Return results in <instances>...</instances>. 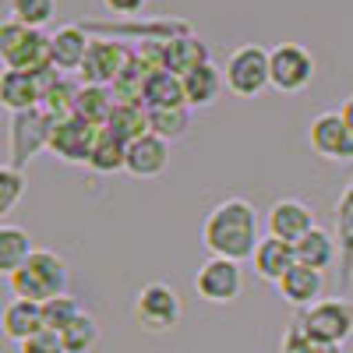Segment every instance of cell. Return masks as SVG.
<instances>
[{
    "instance_id": "ffe728a7",
    "label": "cell",
    "mask_w": 353,
    "mask_h": 353,
    "mask_svg": "<svg viewBox=\"0 0 353 353\" xmlns=\"http://www.w3.org/2000/svg\"><path fill=\"white\" fill-rule=\"evenodd\" d=\"M181 85H184V103H188L191 110H201V106L219 103L223 88H226V78H223V71L209 61V64L188 71V74L181 78Z\"/></svg>"
},
{
    "instance_id": "3957f363",
    "label": "cell",
    "mask_w": 353,
    "mask_h": 353,
    "mask_svg": "<svg viewBox=\"0 0 353 353\" xmlns=\"http://www.w3.org/2000/svg\"><path fill=\"white\" fill-rule=\"evenodd\" d=\"M0 64L4 71H28L39 74L50 64V36L39 28H28L18 21H0Z\"/></svg>"
},
{
    "instance_id": "d6986e66",
    "label": "cell",
    "mask_w": 353,
    "mask_h": 353,
    "mask_svg": "<svg viewBox=\"0 0 353 353\" xmlns=\"http://www.w3.org/2000/svg\"><path fill=\"white\" fill-rule=\"evenodd\" d=\"M0 332H4V339L11 343H25L28 336L43 332V304H32V301H8L4 311H0Z\"/></svg>"
},
{
    "instance_id": "5b68a950",
    "label": "cell",
    "mask_w": 353,
    "mask_h": 353,
    "mask_svg": "<svg viewBox=\"0 0 353 353\" xmlns=\"http://www.w3.org/2000/svg\"><path fill=\"white\" fill-rule=\"evenodd\" d=\"M226 88L241 99H254L269 88V50L258 46V43H244L226 57V68H223Z\"/></svg>"
},
{
    "instance_id": "f546056e",
    "label": "cell",
    "mask_w": 353,
    "mask_h": 353,
    "mask_svg": "<svg viewBox=\"0 0 353 353\" xmlns=\"http://www.w3.org/2000/svg\"><path fill=\"white\" fill-rule=\"evenodd\" d=\"M124 156H128V145L117 141L106 131H99V138L92 145V156H88V170H96V173H117V170H124Z\"/></svg>"
},
{
    "instance_id": "5bb4252c",
    "label": "cell",
    "mask_w": 353,
    "mask_h": 353,
    "mask_svg": "<svg viewBox=\"0 0 353 353\" xmlns=\"http://www.w3.org/2000/svg\"><path fill=\"white\" fill-rule=\"evenodd\" d=\"M265 226H269V237H279L286 244H297L304 233H311L318 223H314V212L307 209L304 201L279 198L269 209V216H265Z\"/></svg>"
},
{
    "instance_id": "d4e9b609",
    "label": "cell",
    "mask_w": 353,
    "mask_h": 353,
    "mask_svg": "<svg viewBox=\"0 0 353 353\" xmlns=\"http://www.w3.org/2000/svg\"><path fill=\"white\" fill-rule=\"evenodd\" d=\"M32 251H36V248H32V237H28L25 226L0 223V276L11 279Z\"/></svg>"
},
{
    "instance_id": "484cf974",
    "label": "cell",
    "mask_w": 353,
    "mask_h": 353,
    "mask_svg": "<svg viewBox=\"0 0 353 353\" xmlns=\"http://www.w3.org/2000/svg\"><path fill=\"white\" fill-rule=\"evenodd\" d=\"M113 106H117V99H113L110 88H103V85H78V96H74V117H81L85 124H92V128H106Z\"/></svg>"
},
{
    "instance_id": "cb8c5ba5",
    "label": "cell",
    "mask_w": 353,
    "mask_h": 353,
    "mask_svg": "<svg viewBox=\"0 0 353 353\" xmlns=\"http://www.w3.org/2000/svg\"><path fill=\"white\" fill-rule=\"evenodd\" d=\"M103 131H106V134H113L117 141L131 145L134 138L149 134V110H145L141 103H117Z\"/></svg>"
},
{
    "instance_id": "1f68e13d",
    "label": "cell",
    "mask_w": 353,
    "mask_h": 353,
    "mask_svg": "<svg viewBox=\"0 0 353 353\" xmlns=\"http://www.w3.org/2000/svg\"><path fill=\"white\" fill-rule=\"evenodd\" d=\"M81 314V307H78V301L71 297V293H61V297H53V301H46L43 304V329H50V332H57L61 336L71 321Z\"/></svg>"
},
{
    "instance_id": "ba28073f",
    "label": "cell",
    "mask_w": 353,
    "mask_h": 353,
    "mask_svg": "<svg viewBox=\"0 0 353 353\" xmlns=\"http://www.w3.org/2000/svg\"><path fill=\"white\" fill-rule=\"evenodd\" d=\"M61 78L57 68H46L39 74H28V71H0V106H4L11 117L14 113H28V110H39L46 88Z\"/></svg>"
},
{
    "instance_id": "7c38bea8",
    "label": "cell",
    "mask_w": 353,
    "mask_h": 353,
    "mask_svg": "<svg viewBox=\"0 0 353 353\" xmlns=\"http://www.w3.org/2000/svg\"><path fill=\"white\" fill-rule=\"evenodd\" d=\"M307 145L311 152L329 159V163H353V134L346 131L339 110L336 113H318L307 124Z\"/></svg>"
},
{
    "instance_id": "4fadbf2b",
    "label": "cell",
    "mask_w": 353,
    "mask_h": 353,
    "mask_svg": "<svg viewBox=\"0 0 353 353\" xmlns=\"http://www.w3.org/2000/svg\"><path fill=\"white\" fill-rule=\"evenodd\" d=\"M50 117L43 110H28L11 117V166L21 170L39 149H46L50 141Z\"/></svg>"
},
{
    "instance_id": "9c48e42d",
    "label": "cell",
    "mask_w": 353,
    "mask_h": 353,
    "mask_svg": "<svg viewBox=\"0 0 353 353\" xmlns=\"http://www.w3.org/2000/svg\"><path fill=\"white\" fill-rule=\"evenodd\" d=\"M301 332L321 343L343 346L353 336V301H318L314 307L304 311Z\"/></svg>"
},
{
    "instance_id": "9a60e30c",
    "label": "cell",
    "mask_w": 353,
    "mask_h": 353,
    "mask_svg": "<svg viewBox=\"0 0 353 353\" xmlns=\"http://www.w3.org/2000/svg\"><path fill=\"white\" fill-rule=\"evenodd\" d=\"M170 166V141H163L159 134H141L128 145V156H124V170L138 181H152V176L166 173Z\"/></svg>"
},
{
    "instance_id": "7a4b0ae2",
    "label": "cell",
    "mask_w": 353,
    "mask_h": 353,
    "mask_svg": "<svg viewBox=\"0 0 353 353\" xmlns=\"http://www.w3.org/2000/svg\"><path fill=\"white\" fill-rule=\"evenodd\" d=\"M68 279H71V269L68 261L57 254V251H43L36 248L32 254L25 258V265L8 279L11 293L21 301H32V304H46L53 297L68 293Z\"/></svg>"
},
{
    "instance_id": "2e32d148",
    "label": "cell",
    "mask_w": 353,
    "mask_h": 353,
    "mask_svg": "<svg viewBox=\"0 0 353 353\" xmlns=\"http://www.w3.org/2000/svg\"><path fill=\"white\" fill-rule=\"evenodd\" d=\"M88 46H92V36H88L85 25H61L50 36V64L61 71V74L81 71Z\"/></svg>"
},
{
    "instance_id": "4dcf8cb0",
    "label": "cell",
    "mask_w": 353,
    "mask_h": 353,
    "mask_svg": "<svg viewBox=\"0 0 353 353\" xmlns=\"http://www.w3.org/2000/svg\"><path fill=\"white\" fill-rule=\"evenodd\" d=\"M74 96H78V85H71V81L61 74V78L46 88L39 110L50 117V121H64V117H74Z\"/></svg>"
},
{
    "instance_id": "277c9868",
    "label": "cell",
    "mask_w": 353,
    "mask_h": 353,
    "mask_svg": "<svg viewBox=\"0 0 353 353\" xmlns=\"http://www.w3.org/2000/svg\"><path fill=\"white\" fill-rule=\"evenodd\" d=\"M131 314H134V325L141 332L163 336V332L181 325L184 304H181V297H176V290H170L166 283H145L138 290L134 304H131Z\"/></svg>"
},
{
    "instance_id": "d6a6232c",
    "label": "cell",
    "mask_w": 353,
    "mask_h": 353,
    "mask_svg": "<svg viewBox=\"0 0 353 353\" xmlns=\"http://www.w3.org/2000/svg\"><path fill=\"white\" fill-rule=\"evenodd\" d=\"M21 198H25V173L14 166H0V219L14 212Z\"/></svg>"
},
{
    "instance_id": "6da1fadb",
    "label": "cell",
    "mask_w": 353,
    "mask_h": 353,
    "mask_svg": "<svg viewBox=\"0 0 353 353\" xmlns=\"http://www.w3.org/2000/svg\"><path fill=\"white\" fill-rule=\"evenodd\" d=\"M258 209L248 198H223L201 223V248L212 258L244 261L258 248Z\"/></svg>"
},
{
    "instance_id": "44dd1931",
    "label": "cell",
    "mask_w": 353,
    "mask_h": 353,
    "mask_svg": "<svg viewBox=\"0 0 353 353\" xmlns=\"http://www.w3.org/2000/svg\"><path fill=\"white\" fill-rule=\"evenodd\" d=\"M209 61H212V53H209V46H205L198 36H181V39L173 36L163 46V71H170L176 78H184L188 71L209 64Z\"/></svg>"
},
{
    "instance_id": "603a6c76",
    "label": "cell",
    "mask_w": 353,
    "mask_h": 353,
    "mask_svg": "<svg viewBox=\"0 0 353 353\" xmlns=\"http://www.w3.org/2000/svg\"><path fill=\"white\" fill-rule=\"evenodd\" d=\"M293 254H297V265H307V269L325 276V269L336 261V237L329 230L314 226L311 233H304V237L293 244Z\"/></svg>"
},
{
    "instance_id": "e575fe53",
    "label": "cell",
    "mask_w": 353,
    "mask_h": 353,
    "mask_svg": "<svg viewBox=\"0 0 353 353\" xmlns=\"http://www.w3.org/2000/svg\"><path fill=\"white\" fill-rule=\"evenodd\" d=\"M297 353H339V346L332 343H321V339H311L297 329Z\"/></svg>"
},
{
    "instance_id": "4316f807",
    "label": "cell",
    "mask_w": 353,
    "mask_h": 353,
    "mask_svg": "<svg viewBox=\"0 0 353 353\" xmlns=\"http://www.w3.org/2000/svg\"><path fill=\"white\" fill-rule=\"evenodd\" d=\"M99 336H103L99 321L81 311L71 325L61 332V343H64V353H92L99 346Z\"/></svg>"
},
{
    "instance_id": "836d02e7",
    "label": "cell",
    "mask_w": 353,
    "mask_h": 353,
    "mask_svg": "<svg viewBox=\"0 0 353 353\" xmlns=\"http://www.w3.org/2000/svg\"><path fill=\"white\" fill-rule=\"evenodd\" d=\"M18 353H64V343H61V336H57V332L43 329V332H36V336H28V339L18 346Z\"/></svg>"
},
{
    "instance_id": "e0dca14e",
    "label": "cell",
    "mask_w": 353,
    "mask_h": 353,
    "mask_svg": "<svg viewBox=\"0 0 353 353\" xmlns=\"http://www.w3.org/2000/svg\"><path fill=\"white\" fill-rule=\"evenodd\" d=\"M276 290H279V297H283L290 307L307 311V307H314V304L321 301V290H325V276L314 272V269H307V265H293V269L276 283Z\"/></svg>"
},
{
    "instance_id": "f1b7e54d",
    "label": "cell",
    "mask_w": 353,
    "mask_h": 353,
    "mask_svg": "<svg viewBox=\"0 0 353 353\" xmlns=\"http://www.w3.org/2000/svg\"><path fill=\"white\" fill-rule=\"evenodd\" d=\"M8 18L43 32V28L57 18V0H8Z\"/></svg>"
},
{
    "instance_id": "30bf717a",
    "label": "cell",
    "mask_w": 353,
    "mask_h": 353,
    "mask_svg": "<svg viewBox=\"0 0 353 353\" xmlns=\"http://www.w3.org/2000/svg\"><path fill=\"white\" fill-rule=\"evenodd\" d=\"M134 61V50H128L124 43L117 39H92L85 53V64H81V85H103L113 88L117 78L128 71V64Z\"/></svg>"
},
{
    "instance_id": "8d00e7d4",
    "label": "cell",
    "mask_w": 353,
    "mask_h": 353,
    "mask_svg": "<svg viewBox=\"0 0 353 353\" xmlns=\"http://www.w3.org/2000/svg\"><path fill=\"white\" fill-rule=\"evenodd\" d=\"M339 117H343V124H346V131L353 134V92L343 99V106H339Z\"/></svg>"
},
{
    "instance_id": "8fae6325",
    "label": "cell",
    "mask_w": 353,
    "mask_h": 353,
    "mask_svg": "<svg viewBox=\"0 0 353 353\" xmlns=\"http://www.w3.org/2000/svg\"><path fill=\"white\" fill-rule=\"evenodd\" d=\"M99 131L103 128L85 124L81 117H64V121H53L50 124L46 149L61 163H85L88 166V156H92V145H96Z\"/></svg>"
},
{
    "instance_id": "7402d4cb",
    "label": "cell",
    "mask_w": 353,
    "mask_h": 353,
    "mask_svg": "<svg viewBox=\"0 0 353 353\" xmlns=\"http://www.w3.org/2000/svg\"><path fill=\"white\" fill-rule=\"evenodd\" d=\"M141 106L145 110H173V106H188L184 103V85L170 71H149L141 85Z\"/></svg>"
},
{
    "instance_id": "83f0119b",
    "label": "cell",
    "mask_w": 353,
    "mask_h": 353,
    "mask_svg": "<svg viewBox=\"0 0 353 353\" xmlns=\"http://www.w3.org/2000/svg\"><path fill=\"white\" fill-rule=\"evenodd\" d=\"M149 131L163 141L188 138L191 131V106H173V110H149Z\"/></svg>"
},
{
    "instance_id": "d590c367",
    "label": "cell",
    "mask_w": 353,
    "mask_h": 353,
    "mask_svg": "<svg viewBox=\"0 0 353 353\" xmlns=\"http://www.w3.org/2000/svg\"><path fill=\"white\" fill-rule=\"evenodd\" d=\"M149 0H103V8L113 11V14H138Z\"/></svg>"
},
{
    "instance_id": "52a82bcc",
    "label": "cell",
    "mask_w": 353,
    "mask_h": 353,
    "mask_svg": "<svg viewBox=\"0 0 353 353\" xmlns=\"http://www.w3.org/2000/svg\"><path fill=\"white\" fill-rule=\"evenodd\" d=\"M194 293L209 304H233L244 293V269L230 258H205L194 272Z\"/></svg>"
},
{
    "instance_id": "ac0fdd59",
    "label": "cell",
    "mask_w": 353,
    "mask_h": 353,
    "mask_svg": "<svg viewBox=\"0 0 353 353\" xmlns=\"http://www.w3.org/2000/svg\"><path fill=\"white\" fill-rule=\"evenodd\" d=\"M251 265H254V272H258V279H265V283H279L293 265H297V254H293V244H286V241H279V237H265L258 241V248H254V254H251Z\"/></svg>"
},
{
    "instance_id": "8992f818",
    "label": "cell",
    "mask_w": 353,
    "mask_h": 353,
    "mask_svg": "<svg viewBox=\"0 0 353 353\" xmlns=\"http://www.w3.org/2000/svg\"><path fill=\"white\" fill-rule=\"evenodd\" d=\"M314 78V57L301 43H279L269 50V81L276 92H304Z\"/></svg>"
}]
</instances>
